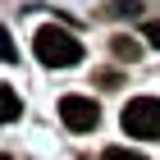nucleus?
Returning a JSON list of instances; mask_svg holds the SVG:
<instances>
[{"label":"nucleus","instance_id":"nucleus-1","mask_svg":"<svg viewBox=\"0 0 160 160\" xmlns=\"http://www.w3.org/2000/svg\"><path fill=\"white\" fill-rule=\"evenodd\" d=\"M32 50H37V60L50 64V69H73V64L82 60V46H78L64 28H37Z\"/></svg>","mask_w":160,"mask_h":160},{"label":"nucleus","instance_id":"nucleus-2","mask_svg":"<svg viewBox=\"0 0 160 160\" xmlns=\"http://www.w3.org/2000/svg\"><path fill=\"white\" fill-rule=\"evenodd\" d=\"M123 133L142 137V142H156L160 137V101L156 96H133L123 105Z\"/></svg>","mask_w":160,"mask_h":160},{"label":"nucleus","instance_id":"nucleus-3","mask_svg":"<svg viewBox=\"0 0 160 160\" xmlns=\"http://www.w3.org/2000/svg\"><path fill=\"white\" fill-rule=\"evenodd\" d=\"M60 119H64V128H73V133H92V128H96V119H101V105H96L92 96L69 92V96L60 101Z\"/></svg>","mask_w":160,"mask_h":160},{"label":"nucleus","instance_id":"nucleus-4","mask_svg":"<svg viewBox=\"0 0 160 160\" xmlns=\"http://www.w3.org/2000/svg\"><path fill=\"white\" fill-rule=\"evenodd\" d=\"M18 110H23V101H18V92L0 82V123H14V119H18Z\"/></svg>","mask_w":160,"mask_h":160},{"label":"nucleus","instance_id":"nucleus-5","mask_svg":"<svg viewBox=\"0 0 160 160\" xmlns=\"http://www.w3.org/2000/svg\"><path fill=\"white\" fill-rule=\"evenodd\" d=\"M110 50H114V55H119V60H137V55H142V46H137L133 37H123V32H119V37L110 41Z\"/></svg>","mask_w":160,"mask_h":160},{"label":"nucleus","instance_id":"nucleus-6","mask_svg":"<svg viewBox=\"0 0 160 160\" xmlns=\"http://www.w3.org/2000/svg\"><path fill=\"white\" fill-rule=\"evenodd\" d=\"M0 60H5V64H14V60H18V46L9 41V28H0Z\"/></svg>","mask_w":160,"mask_h":160},{"label":"nucleus","instance_id":"nucleus-7","mask_svg":"<svg viewBox=\"0 0 160 160\" xmlns=\"http://www.w3.org/2000/svg\"><path fill=\"white\" fill-rule=\"evenodd\" d=\"M105 160H147V156H142V151H128V147H110Z\"/></svg>","mask_w":160,"mask_h":160},{"label":"nucleus","instance_id":"nucleus-8","mask_svg":"<svg viewBox=\"0 0 160 160\" xmlns=\"http://www.w3.org/2000/svg\"><path fill=\"white\" fill-rule=\"evenodd\" d=\"M105 14H137V0H110Z\"/></svg>","mask_w":160,"mask_h":160},{"label":"nucleus","instance_id":"nucleus-9","mask_svg":"<svg viewBox=\"0 0 160 160\" xmlns=\"http://www.w3.org/2000/svg\"><path fill=\"white\" fill-rule=\"evenodd\" d=\"M147 41H151V46H160V23H147Z\"/></svg>","mask_w":160,"mask_h":160},{"label":"nucleus","instance_id":"nucleus-10","mask_svg":"<svg viewBox=\"0 0 160 160\" xmlns=\"http://www.w3.org/2000/svg\"><path fill=\"white\" fill-rule=\"evenodd\" d=\"M0 160H9V156H0Z\"/></svg>","mask_w":160,"mask_h":160}]
</instances>
